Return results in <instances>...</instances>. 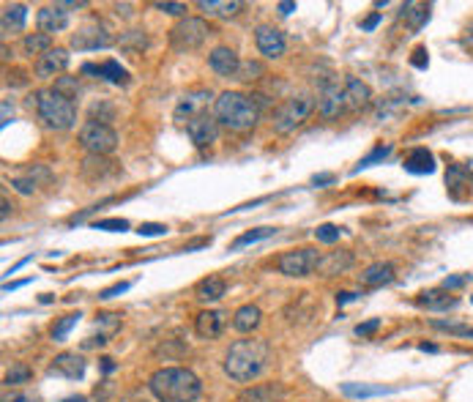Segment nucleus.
Listing matches in <instances>:
<instances>
[{
    "label": "nucleus",
    "instance_id": "obj_1",
    "mask_svg": "<svg viewBox=\"0 0 473 402\" xmlns=\"http://www.w3.org/2000/svg\"><path fill=\"white\" fill-rule=\"evenodd\" d=\"M148 392L159 402H194L203 383L186 367H162L148 378Z\"/></svg>",
    "mask_w": 473,
    "mask_h": 402
},
{
    "label": "nucleus",
    "instance_id": "obj_2",
    "mask_svg": "<svg viewBox=\"0 0 473 402\" xmlns=\"http://www.w3.org/2000/svg\"><path fill=\"white\" fill-rule=\"evenodd\" d=\"M271 358V345L265 340H238L230 345L224 356V372L235 383H249L263 375Z\"/></svg>",
    "mask_w": 473,
    "mask_h": 402
},
{
    "label": "nucleus",
    "instance_id": "obj_3",
    "mask_svg": "<svg viewBox=\"0 0 473 402\" xmlns=\"http://www.w3.org/2000/svg\"><path fill=\"white\" fill-rule=\"evenodd\" d=\"M214 115L222 126H227L230 132H249L255 129L260 121V107L258 101L247 93L238 90H224L219 93L214 101Z\"/></svg>",
    "mask_w": 473,
    "mask_h": 402
},
{
    "label": "nucleus",
    "instance_id": "obj_4",
    "mask_svg": "<svg viewBox=\"0 0 473 402\" xmlns=\"http://www.w3.org/2000/svg\"><path fill=\"white\" fill-rule=\"evenodd\" d=\"M36 110H39V118L47 129L66 132L77 124V104L72 99H66L63 93H58L55 88L36 93Z\"/></svg>",
    "mask_w": 473,
    "mask_h": 402
},
{
    "label": "nucleus",
    "instance_id": "obj_5",
    "mask_svg": "<svg viewBox=\"0 0 473 402\" xmlns=\"http://www.w3.org/2000/svg\"><path fill=\"white\" fill-rule=\"evenodd\" d=\"M315 107H317V101H315L309 93H296V96H290V99L274 112V129L279 134L296 132L304 121L312 115Z\"/></svg>",
    "mask_w": 473,
    "mask_h": 402
},
{
    "label": "nucleus",
    "instance_id": "obj_6",
    "mask_svg": "<svg viewBox=\"0 0 473 402\" xmlns=\"http://www.w3.org/2000/svg\"><path fill=\"white\" fill-rule=\"evenodd\" d=\"M211 28L200 17H183L170 28V47L175 52H194L206 44Z\"/></svg>",
    "mask_w": 473,
    "mask_h": 402
},
{
    "label": "nucleus",
    "instance_id": "obj_7",
    "mask_svg": "<svg viewBox=\"0 0 473 402\" xmlns=\"http://www.w3.org/2000/svg\"><path fill=\"white\" fill-rule=\"evenodd\" d=\"M80 145L85 148L90 156H107L118 148V132L110 124L101 121H88L80 129Z\"/></svg>",
    "mask_w": 473,
    "mask_h": 402
},
{
    "label": "nucleus",
    "instance_id": "obj_8",
    "mask_svg": "<svg viewBox=\"0 0 473 402\" xmlns=\"http://www.w3.org/2000/svg\"><path fill=\"white\" fill-rule=\"evenodd\" d=\"M317 263H320V255L317 249H293V252H285L279 260H276V268L279 274L285 276H309L312 271H317Z\"/></svg>",
    "mask_w": 473,
    "mask_h": 402
},
{
    "label": "nucleus",
    "instance_id": "obj_9",
    "mask_svg": "<svg viewBox=\"0 0 473 402\" xmlns=\"http://www.w3.org/2000/svg\"><path fill=\"white\" fill-rule=\"evenodd\" d=\"M110 44H113V36H110V31L99 19H90L83 28H77V33H72V47L80 49V52L107 49Z\"/></svg>",
    "mask_w": 473,
    "mask_h": 402
},
{
    "label": "nucleus",
    "instance_id": "obj_10",
    "mask_svg": "<svg viewBox=\"0 0 473 402\" xmlns=\"http://www.w3.org/2000/svg\"><path fill=\"white\" fill-rule=\"evenodd\" d=\"M317 112L326 121H334V118L345 115L347 112V107H345V85L326 83L323 90H320V96H317Z\"/></svg>",
    "mask_w": 473,
    "mask_h": 402
},
{
    "label": "nucleus",
    "instance_id": "obj_11",
    "mask_svg": "<svg viewBox=\"0 0 473 402\" xmlns=\"http://www.w3.org/2000/svg\"><path fill=\"white\" fill-rule=\"evenodd\" d=\"M255 44H258L260 55H265L268 60H274V58H282L285 55V33L279 31V28H271V25H260L258 31H255Z\"/></svg>",
    "mask_w": 473,
    "mask_h": 402
},
{
    "label": "nucleus",
    "instance_id": "obj_12",
    "mask_svg": "<svg viewBox=\"0 0 473 402\" xmlns=\"http://www.w3.org/2000/svg\"><path fill=\"white\" fill-rule=\"evenodd\" d=\"M216 124H219V121H214L211 115L197 112L192 121H186V134H189V140H192L197 148H208L216 140V134H219V126H216Z\"/></svg>",
    "mask_w": 473,
    "mask_h": 402
},
{
    "label": "nucleus",
    "instance_id": "obj_13",
    "mask_svg": "<svg viewBox=\"0 0 473 402\" xmlns=\"http://www.w3.org/2000/svg\"><path fill=\"white\" fill-rule=\"evenodd\" d=\"M66 69H69V52L63 47H52L36 60V77H42V80H52V77L63 74Z\"/></svg>",
    "mask_w": 473,
    "mask_h": 402
},
{
    "label": "nucleus",
    "instance_id": "obj_14",
    "mask_svg": "<svg viewBox=\"0 0 473 402\" xmlns=\"http://www.w3.org/2000/svg\"><path fill=\"white\" fill-rule=\"evenodd\" d=\"M36 22H39V31L47 33V36L60 33V31H66V28H69V11H63V6H60V3H55V6H44V8H39V14H36Z\"/></svg>",
    "mask_w": 473,
    "mask_h": 402
},
{
    "label": "nucleus",
    "instance_id": "obj_15",
    "mask_svg": "<svg viewBox=\"0 0 473 402\" xmlns=\"http://www.w3.org/2000/svg\"><path fill=\"white\" fill-rule=\"evenodd\" d=\"M342 85H345V107H347V112H358V110H364V107L372 104V88H370L367 83H361V80H356V77H347Z\"/></svg>",
    "mask_w": 473,
    "mask_h": 402
},
{
    "label": "nucleus",
    "instance_id": "obj_16",
    "mask_svg": "<svg viewBox=\"0 0 473 402\" xmlns=\"http://www.w3.org/2000/svg\"><path fill=\"white\" fill-rule=\"evenodd\" d=\"M208 66L214 69L219 77H238L241 72V58L230 47H216L208 55Z\"/></svg>",
    "mask_w": 473,
    "mask_h": 402
},
{
    "label": "nucleus",
    "instance_id": "obj_17",
    "mask_svg": "<svg viewBox=\"0 0 473 402\" xmlns=\"http://www.w3.org/2000/svg\"><path fill=\"white\" fill-rule=\"evenodd\" d=\"M416 304H419V307H424V310H430V312H449V310H454V307L460 304V299H457V296H451V293H449V290H443V287H432V290L419 293Z\"/></svg>",
    "mask_w": 473,
    "mask_h": 402
},
{
    "label": "nucleus",
    "instance_id": "obj_18",
    "mask_svg": "<svg viewBox=\"0 0 473 402\" xmlns=\"http://www.w3.org/2000/svg\"><path fill=\"white\" fill-rule=\"evenodd\" d=\"M49 372L52 375H60V378H69V380H80L85 375V361L77 353H60L55 356V361L49 364Z\"/></svg>",
    "mask_w": 473,
    "mask_h": 402
},
{
    "label": "nucleus",
    "instance_id": "obj_19",
    "mask_svg": "<svg viewBox=\"0 0 473 402\" xmlns=\"http://www.w3.org/2000/svg\"><path fill=\"white\" fill-rule=\"evenodd\" d=\"M25 22H28V6H22V3L3 6V14H0V31H3V36L22 33V31H25Z\"/></svg>",
    "mask_w": 473,
    "mask_h": 402
},
{
    "label": "nucleus",
    "instance_id": "obj_20",
    "mask_svg": "<svg viewBox=\"0 0 473 402\" xmlns=\"http://www.w3.org/2000/svg\"><path fill=\"white\" fill-rule=\"evenodd\" d=\"M83 72H85V74H96V77H101V80H107V83H113V85H129V72H126L118 60H104V63H99V66L85 63Z\"/></svg>",
    "mask_w": 473,
    "mask_h": 402
},
{
    "label": "nucleus",
    "instance_id": "obj_21",
    "mask_svg": "<svg viewBox=\"0 0 473 402\" xmlns=\"http://www.w3.org/2000/svg\"><path fill=\"white\" fill-rule=\"evenodd\" d=\"M194 331L197 337L203 340H216L222 331H224V315L216 312V310H206L194 317Z\"/></svg>",
    "mask_w": 473,
    "mask_h": 402
},
{
    "label": "nucleus",
    "instance_id": "obj_22",
    "mask_svg": "<svg viewBox=\"0 0 473 402\" xmlns=\"http://www.w3.org/2000/svg\"><path fill=\"white\" fill-rule=\"evenodd\" d=\"M430 11H432L430 3H416V0H410V3H405V6H402L399 17L405 19V25H408L413 33H419V31L430 22Z\"/></svg>",
    "mask_w": 473,
    "mask_h": 402
},
{
    "label": "nucleus",
    "instance_id": "obj_23",
    "mask_svg": "<svg viewBox=\"0 0 473 402\" xmlns=\"http://www.w3.org/2000/svg\"><path fill=\"white\" fill-rule=\"evenodd\" d=\"M402 167H405L408 173H413V176H430V173H435V156H432V151H427V148H413V151L405 156Z\"/></svg>",
    "mask_w": 473,
    "mask_h": 402
},
{
    "label": "nucleus",
    "instance_id": "obj_24",
    "mask_svg": "<svg viewBox=\"0 0 473 402\" xmlns=\"http://www.w3.org/2000/svg\"><path fill=\"white\" fill-rule=\"evenodd\" d=\"M282 400V389L276 383H260V386H249L244 389L235 402H279Z\"/></svg>",
    "mask_w": 473,
    "mask_h": 402
},
{
    "label": "nucleus",
    "instance_id": "obj_25",
    "mask_svg": "<svg viewBox=\"0 0 473 402\" xmlns=\"http://www.w3.org/2000/svg\"><path fill=\"white\" fill-rule=\"evenodd\" d=\"M394 276H397V268L394 263H372V266L364 268V274H361V282L364 285H370V287H381V285H388V282H394Z\"/></svg>",
    "mask_w": 473,
    "mask_h": 402
},
{
    "label": "nucleus",
    "instance_id": "obj_26",
    "mask_svg": "<svg viewBox=\"0 0 473 402\" xmlns=\"http://www.w3.org/2000/svg\"><path fill=\"white\" fill-rule=\"evenodd\" d=\"M353 266V252H329V255H323L320 258V263H317V271L323 274V276H334V274H342L347 268Z\"/></svg>",
    "mask_w": 473,
    "mask_h": 402
},
{
    "label": "nucleus",
    "instance_id": "obj_27",
    "mask_svg": "<svg viewBox=\"0 0 473 402\" xmlns=\"http://www.w3.org/2000/svg\"><path fill=\"white\" fill-rule=\"evenodd\" d=\"M260 320H263L260 307H255V304H244V307H238L235 315H233V328L241 331V334H249V331L258 328Z\"/></svg>",
    "mask_w": 473,
    "mask_h": 402
},
{
    "label": "nucleus",
    "instance_id": "obj_28",
    "mask_svg": "<svg viewBox=\"0 0 473 402\" xmlns=\"http://www.w3.org/2000/svg\"><path fill=\"white\" fill-rule=\"evenodd\" d=\"M224 290H227V285H224L222 276H206V279H200L197 287H194V293H197V299H200L203 304L219 301V299L224 296Z\"/></svg>",
    "mask_w": 473,
    "mask_h": 402
},
{
    "label": "nucleus",
    "instance_id": "obj_29",
    "mask_svg": "<svg viewBox=\"0 0 473 402\" xmlns=\"http://www.w3.org/2000/svg\"><path fill=\"white\" fill-rule=\"evenodd\" d=\"M197 8L206 11L208 17L227 19V17H235L241 11V3L238 0H197Z\"/></svg>",
    "mask_w": 473,
    "mask_h": 402
},
{
    "label": "nucleus",
    "instance_id": "obj_30",
    "mask_svg": "<svg viewBox=\"0 0 473 402\" xmlns=\"http://www.w3.org/2000/svg\"><path fill=\"white\" fill-rule=\"evenodd\" d=\"M342 394L353 397V400H367V397L391 394V389L388 386H367V383H342Z\"/></svg>",
    "mask_w": 473,
    "mask_h": 402
},
{
    "label": "nucleus",
    "instance_id": "obj_31",
    "mask_svg": "<svg viewBox=\"0 0 473 402\" xmlns=\"http://www.w3.org/2000/svg\"><path fill=\"white\" fill-rule=\"evenodd\" d=\"M274 233H276V227H255V230L238 235V238L230 244V252H238V249H244V246H249V244H258L263 238H271Z\"/></svg>",
    "mask_w": 473,
    "mask_h": 402
},
{
    "label": "nucleus",
    "instance_id": "obj_32",
    "mask_svg": "<svg viewBox=\"0 0 473 402\" xmlns=\"http://www.w3.org/2000/svg\"><path fill=\"white\" fill-rule=\"evenodd\" d=\"M22 47H25L28 55H39V58H42L44 52L52 49V36H47V33H31V36H25Z\"/></svg>",
    "mask_w": 473,
    "mask_h": 402
},
{
    "label": "nucleus",
    "instance_id": "obj_33",
    "mask_svg": "<svg viewBox=\"0 0 473 402\" xmlns=\"http://www.w3.org/2000/svg\"><path fill=\"white\" fill-rule=\"evenodd\" d=\"M44 167H36V170H31L28 176H17V178H11V186L19 192V194H33L36 189H39V178L36 176H42Z\"/></svg>",
    "mask_w": 473,
    "mask_h": 402
},
{
    "label": "nucleus",
    "instance_id": "obj_34",
    "mask_svg": "<svg viewBox=\"0 0 473 402\" xmlns=\"http://www.w3.org/2000/svg\"><path fill=\"white\" fill-rule=\"evenodd\" d=\"M80 317H83L80 312L63 315V317H60V320L52 326V340H55V342H63V340L69 337V331H72V328L80 323Z\"/></svg>",
    "mask_w": 473,
    "mask_h": 402
},
{
    "label": "nucleus",
    "instance_id": "obj_35",
    "mask_svg": "<svg viewBox=\"0 0 473 402\" xmlns=\"http://www.w3.org/2000/svg\"><path fill=\"white\" fill-rule=\"evenodd\" d=\"M96 328H104V334L99 337L101 342H107L118 328H121V315H113V312H104L99 315V320H96Z\"/></svg>",
    "mask_w": 473,
    "mask_h": 402
},
{
    "label": "nucleus",
    "instance_id": "obj_36",
    "mask_svg": "<svg viewBox=\"0 0 473 402\" xmlns=\"http://www.w3.org/2000/svg\"><path fill=\"white\" fill-rule=\"evenodd\" d=\"M391 151H394L391 145H378L375 151H370V153H367V156H364V159H361L356 167H353V176H356V173H361V170H367V167H372L375 162H383Z\"/></svg>",
    "mask_w": 473,
    "mask_h": 402
},
{
    "label": "nucleus",
    "instance_id": "obj_37",
    "mask_svg": "<svg viewBox=\"0 0 473 402\" xmlns=\"http://www.w3.org/2000/svg\"><path fill=\"white\" fill-rule=\"evenodd\" d=\"M432 328H438V331H449V334H454V337H465V340H473V326L446 323V320H432Z\"/></svg>",
    "mask_w": 473,
    "mask_h": 402
},
{
    "label": "nucleus",
    "instance_id": "obj_38",
    "mask_svg": "<svg viewBox=\"0 0 473 402\" xmlns=\"http://www.w3.org/2000/svg\"><path fill=\"white\" fill-rule=\"evenodd\" d=\"M118 44L124 47V49H129V52H140V49H145L148 39H145V33H142V31H129V33H124V36H121V42H118Z\"/></svg>",
    "mask_w": 473,
    "mask_h": 402
},
{
    "label": "nucleus",
    "instance_id": "obj_39",
    "mask_svg": "<svg viewBox=\"0 0 473 402\" xmlns=\"http://www.w3.org/2000/svg\"><path fill=\"white\" fill-rule=\"evenodd\" d=\"M55 90L74 101V99H77V93H80V85H77V80H74V77H58V80H55Z\"/></svg>",
    "mask_w": 473,
    "mask_h": 402
},
{
    "label": "nucleus",
    "instance_id": "obj_40",
    "mask_svg": "<svg viewBox=\"0 0 473 402\" xmlns=\"http://www.w3.org/2000/svg\"><path fill=\"white\" fill-rule=\"evenodd\" d=\"M315 235H317V241H323V244H334V241H340L342 227H337V224H320V227L315 230Z\"/></svg>",
    "mask_w": 473,
    "mask_h": 402
},
{
    "label": "nucleus",
    "instance_id": "obj_41",
    "mask_svg": "<svg viewBox=\"0 0 473 402\" xmlns=\"http://www.w3.org/2000/svg\"><path fill=\"white\" fill-rule=\"evenodd\" d=\"M96 230H107V233H124V230H129V222L126 219H99V222H93Z\"/></svg>",
    "mask_w": 473,
    "mask_h": 402
},
{
    "label": "nucleus",
    "instance_id": "obj_42",
    "mask_svg": "<svg viewBox=\"0 0 473 402\" xmlns=\"http://www.w3.org/2000/svg\"><path fill=\"white\" fill-rule=\"evenodd\" d=\"M25 380H31V369H28V367H14V369L6 375V383H8V386L25 383Z\"/></svg>",
    "mask_w": 473,
    "mask_h": 402
},
{
    "label": "nucleus",
    "instance_id": "obj_43",
    "mask_svg": "<svg viewBox=\"0 0 473 402\" xmlns=\"http://www.w3.org/2000/svg\"><path fill=\"white\" fill-rule=\"evenodd\" d=\"M410 63H413L416 69H422V72H424V69L430 66V52H427V47H416V49H413V55H410Z\"/></svg>",
    "mask_w": 473,
    "mask_h": 402
},
{
    "label": "nucleus",
    "instance_id": "obj_44",
    "mask_svg": "<svg viewBox=\"0 0 473 402\" xmlns=\"http://www.w3.org/2000/svg\"><path fill=\"white\" fill-rule=\"evenodd\" d=\"M263 74V66L260 63H241V72H238V80H258Z\"/></svg>",
    "mask_w": 473,
    "mask_h": 402
},
{
    "label": "nucleus",
    "instance_id": "obj_45",
    "mask_svg": "<svg viewBox=\"0 0 473 402\" xmlns=\"http://www.w3.org/2000/svg\"><path fill=\"white\" fill-rule=\"evenodd\" d=\"M137 233L140 235H165L167 233V224H159V222H142L140 227H137Z\"/></svg>",
    "mask_w": 473,
    "mask_h": 402
},
{
    "label": "nucleus",
    "instance_id": "obj_46",
    "mask_svg": "<svg viewBox=\"0 0 473 402\" xmlns=\"http://www.w3.org/2000/svg\"><path fill=\"white\" fill-rule=\"evenodd\" d=\"M378 328H381V317H372V320H367V323H358V326H356V334H358V337H372Z\"/></svg>",
    "mask_w": 473,
    "mask_h": 402
},
{
    "label": "nucleus",
    "instance_id": "obj_47",
    "mask_svg": "<svg viewBox=\"0 0 473 402\" xmlns=\"http://www.w3.org/2000/svg\"><path fill=\"white\" fill-rule=\"evenodd\" d=\"M156 8L165 11V14H172V17H183V14L189 11L186 3H170V0H167V3H156Z\"/></svg>",
    "mask_w": 473,
    "mask_h": 402
},
{
    "label": "nucleus",
    "instance_id": "obj_48",
    "mask_svg": "<svg viewBox=\"0 0 473 402\" xmlns=\"http://www.w3.org/2000/svg\"><path fill=\"white\" fill-rule=\"evenodd\" d=\"M129 287H131V282H118V285H113V287H107V290H101V293H99V299H104V301H107V299H115V296H121V293H126Z\"/></svg>",
    "mask_w": 473,
    "mask_h": 402
},
{
    "label": "nucleus",
    "instance_id": "obj_49",
    "mask_svg": "<svg viewBox=\"0 0 473 402\" xmlns=\"http://www.w3.org/2000/svg\"><path fill=\"white\" fill-rule=\"evenodd\" d=\"M468 279H471V276H449V279H443V285H440V287L451 293V290H457V287L468 285Z\"/></svg>",
    "mask_w": 473,
    "mask_h": 402
},
{
    "label": "nucleus",
    "instance_id": "obj_50",
    "mask_svg": "<svg viewBox=\"0 0 473 402\" xmlns=\"http://www.w3.org/2000/svg\"><path fill=\"white\" fill-rule=\"evenodd\" d=\"M334 181H337L334 173H320V176L312 178V183H315V186H329V183H334Z\"/></svg>",
    "mask_w": 473,
    "mask_h": 402
},
{
    "label": "nucleus",
    "instance_id": "obj_51",
    "mask_svg": "<svg viewBox=\"0 0 473 402\" xmlns=\"http://www.w3.org/2000/svg\"><path fill=\"white\" fill-rule=\"evenodd\" d=\"M378 22H381V11H375L372 17H367V19L361 22V28H364V31H375V28H378Z\"/></svg>",
    "mask_w": 473,
    "mask_h": 402
},
{
    "label": "nucleus",
    "instance_id": "obj_52",
    "mask_svg": "<svg viewBox=\"0 0 473 402\" xmlns=\"http://www.w3.org/2000/svg\"><path fill=\"white\" fill-rule=\"evenodd\" d=\"M11 115H14V107L8 104V99H3V121H0V126H8V124H11Z\"/></svg>",
    "mask_w": 473,
    "mask_h": 402
},
{
    "label": "nucleus",
    "instance_id": "obj_53",
    "mask_svg": "<svg viewBox=\"0 0 473 402\" xmlns=\"http://www.w3.org/2000/svg\"><path fill=\"white\" fill-rule=\"evenodd\" d=\"M3 402H39V400H36L33 394H22V392H19V394H11V397H6Z\"/></svg>",
    "mask_w": 473,
    "mask_h": 402
},
{
    "label": "nucleus",
    "instance_id": "obj_54",
    "mask_svg": "<svg viewBox=\"0 0 473 402\" xmlns=\"http://www.w3.org/2000/svg\"><path fill=\"white\" fill-rule=\"evenodd\" d=\"M211 241L208 238H197V241H192V244H186V249L183 252H194V249H200V246H208Z\"/></svg>",
    "mask_w": 473,
    "mask_h": 402
},
{
    "label": "nucleus",
    "instance_id": "obj_55",
    "mask_svg": "<svg viewBox=\"0 0 473 402\" xmlns=\"http://www.w3.org/2000/svg\"><path fill=\"white\" fill-rule=\"evenodd\" d=\"M28 282H31V279H19V282H6V285H3V290H6V293H11V290H19V287H25Z\"/></svg>",
    "mask_w": 473,
    "mask_h": 402
},
{
    "label": "nucleus",
    "instance_id": "obj_56",
    "mask_svg": "<svg viewBox=\"0 0 473 402\" xmlns=\"http://www.w3.org/2000/svg\"><path fill=\"white\" fill-rule=\"evenodd\" d=\"M353 299H358V293H350V290L337 293V304H347V301H353Z\"/></svg>",
    "mask_w": 473,
    "mask_h": 402
},
{
    "label": "nucleus",
    "instance_id": "obj_57",
    "mask_svg": "<svg viewBox=\"0 0 473 402\" xmlns=\"http://www.w3.org/2000/svg\"><path fill=\"white\" fill-rule=\"evenodd\" d=\"M276 8H279V14H290V11H296V3H293V0H285V3H279Z\"/></svg>",
    "mask_w": 473,
    "mask_h": 402
},
{
    "label": "nucleus",
    "instance_id": "obj_58",
    "mask_svg": "<svg viewBox=\"0 0 473 402\" xmlns=\"http://www.w3.org/2000/svg\"><path fill=\"white\" fill-rule=\"evenodd\" d=\"M63 8H85L88 3L85 0H66V3H60Z\"/></svg>",
    "mask_w": 473,
    "mask_h": 402
},
{
    "label": "nucleus",
    "instance_id": "obj_59",
    "mask_svg": "<svg viewBox=\"0 0 473 402\" xmlns=\"http://www.w3.org/2000/svg\"><path fill=\"white\" fill-rule=\"evenodd\" d=\"M101 369H104V372H113V369H115L113 358H101Z\"/></svg>",
    "mask_w": 473,
    "mask_h": 402
},
{
    "label": "nucleus",
    "instance_id": "obj_60",
    "mask_svg": "<svg viewBox=\"0 0 473 402\" xmlns=\"http://www.w3.org/2000/svg\"><path fill=\"white\" fill-rule=\"evenodd\" d=\"M0 208H3V211H0V219L6 222V219H8V208H11V206H8V200H3V206H0Z\"/></svg>",
    "mask_w": 473,
    "mask_h": 402
},
{
    "label": "nucleus",
    "instance_id": "obj_61",
    "mask_svg": "<svg viewBox=\"0 0 473 402\" xmlns=\"http://www.w3.org/2000/svg\"><path fill=\"white\" fill-rule=\"evenodd\" d=\"M419 348H422V351H427V353H435V351H438L435 345H427V342H424V345H419Z\"/></svg>",
    "mask_w": 473,
    "mask_h": 402
},
{
    "label": "nucleus",
    "instance_id": "obj_62",
    "mask_svg": "<svg viewBox=\"0 0 473 402\" xmlns=\"http://www.w3.org/2000/svg\"><path fill=\"white\" fill-rule=\"evenodd\" d=\"M63 402H88L85 397H66Z\"/></svg>",
    "mask_w": 473,
    "mask_h": 402
},
{
    "label": "nucleus",
    "instance_id": "obj_63",
    "mask_svg": "<svg viewBox=\"0 0 473 402\" xmlns=\"http://www.w3.org/2000/svg\"><path fill=\"white\" fill-rule=\"evenodd\" d=\"M126 402H145V400H126Z\"/></svg>",
    "mask_w": 473,
    "mask_h": 402
},
{
    "label": "nucleus",
    "instance_id": "obj_64",
    "mask_svg": "<svg viewBox=\"0 0 473 402\" xmlns=\"http://www.w3.org/2000/svg\"><path fill=\"white\" fill-rule=\"evenodd\" d=\"M471 301H473V296H471Z\"/></svg>",
    "mask_w": 473,
    "mask_h": 402
}]
</instances>
